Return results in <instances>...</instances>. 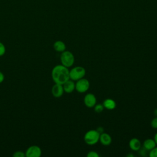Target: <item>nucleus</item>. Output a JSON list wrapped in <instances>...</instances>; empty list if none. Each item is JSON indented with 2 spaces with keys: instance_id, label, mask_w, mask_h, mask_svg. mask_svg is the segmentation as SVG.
<instances>
[{
  "instance_id": "obj_1",
  "label": "nucleus",
  "mask_w": 157,
  "mask_h": 157,
  "mask_svg": "<svg viewBox=\"0 0 157 157\" xmlns=\"http://www.w3.org/2000/svg\"><path fill=\"white\" fill-rule=\"evenodd\" d=\"M52 78L55 83L64 84L69 78V70L67 67L61 64L56 65L52 70Z\"/></svg>"
},
{
  "instance_id": "obj_2",
  "label": "nucleus",
  "mask_w": 157,
  "mask_h": 157,
  "mask_svg": "<svg viewBox=\"0 0 157 157\" xmlns=\"http://www.w3.org/2000/svg\"><path fill=\"white\" fill-rule=\"evenodd\" d=\"M99 136L100 134L96 131V129H90L85 134L83 140L87 145H93L99 142Z\"/></svg>"
},
{
  "instance_id": "obj_3",
  "label": "nucleus",
  "mask_w": 157,
  "mask_h": 157,
  "mask_svg": "<svg viewBox=\"0 0 157 157\" xmlns=\"http://www.w3.org/2000/svg\"><path fill=\"white\" fill-rule=\"evenodd\" d=\"M60 61L62 65L69 68L73 66L75 62V57L73 53L68 50L61 52L60 55Z\"/></svg>"
},
{
  "instance_id": "obj_4",
  "label": "nucleus",
  "mask_w": 157,
  "mask_h": 157,
  "mask_svg": "<svg viewBox=\"0 0 157 157\" xmlns=\"http://www.w3.org/2000/svg\"><path fill=\"white\" fill-rule=\"evenodd\" d=\"M85 74L86 70L82 66H75L69 70V78L74 81H77L83 78Z\"/></svg>"
},
{
  "instance_id": "obj_5",
  "label": "nucleus",
  "mask_w": 157,
  "mask_h": 157,
  "mask_svg": "<svg viewBox=\"0 0 157 157\" xmlns=\"http://www.w3.org/2000/svg\"><path fill=\"white\" fill-rule=\"evenodd\" d=\"M90 86L89 80L83 77L76 81L75 90L79 93H84L88 90Z\"/></svg>"
},
{
  "instance_id": "obj_6",
  "label": "nucleus",
  "mask_w": 157,
  "mask_h": 157,
  "mask_svg": "<svg viewBox=\"0 0 157 157\" xmlns=\"http://www.w3.org/2000/svg\"><path fill=\"white\" fill-rule=\"evenodd\" d=\"M41 155V148L37 145H31L25 151L26 157H40Z\"/></svg>"
},
{
  "instance_id": "obj_7",
  "label": "nucleus",
  "mask_w": 157,
  "mask_h": 157,
  "mask_svg": "<svg viewBox=\"0 0 157 157\" xmlns=\"http://www.w3.org/2000/svg\"><path fill=\"white\" fill-rule=\"evenodd\" d=\"M96 98L94 94L89 93L85 95L83 103L86 107L88 108H93L96 105Z\"/></svg>"
},
{
  "instance_id": "obj_8",
  "label": "nucleus",
  "mask_w": 157,
  "mask_h": 157,
  "mask_svg": "<svg viewBox=\"0 0 157 157\" xmlns=\"http://www.w3.org/2000/svg\"><path fill=\"white\" fill-rule=\"evenodd\" d=\"M64 89L63 85L59 83H55L52 88V94L56 98H60L64 93Z\"/></svg>"
},
{
  "instance_id": "obj_9",
  "label": "nucleus",
  "mask_w": 157,
  "mask_h": 157,
  "mask_svg": "<svg viewBox=\"0 0 157 157\" xmlns=\"http://www.w3.org/2000/svg\"><path fill=\"white\" fill-rule=\"evenodd\" d=\"M129 147L132 151H138L142 148L141 142L139 139L133 137L129 142Z\"/></svg>"
},
{
  "instance_id": "obj_10",
  "label": "nucleus",
  "mask_w": 157,
  "mask_h": 157,
  "mask_svg": "<svg viewBox=\"0 0 157 157\" xmlns=\"http://www.w3.org/2000/svg\"><path fill=\"white\" fill-rule=\"evenodd\" d=\"M64 91L66 93H72L75 88V83L74 80L69 79L64 84H63Z\"/></svg>"
},
{
  "instance_id": "obj_11",
  "label": "nucleus",
  "mask_w": 157,
  "mask_h": 157,
  "mask_svg": "<svg viewBox=\"0 0 157 157\" xmlns=\"http://www.w3.org/2000/svg\"><path fill=\"white\" fill-rule=\"evenodd\" d=\"M101 144L104 146L109 145L112 141V137L107 132H102L99 136V140Z\"/></svg>"
},
{
  "instance_id": "obj_12",
  "label": "nucleus",
  "mask_w": 157,
  "mask_h": 157,
  "mask_svg": "<svg viewBox=\"0 0 157 157\" xmlns=\"http://www.w3.org/2000/svg\"><path fill=\"white\" fill-rule=\"evenodd\" d=\"M156 146V144L154 139H150V138L145 139L142 144V147L148 151H150L151 150H152Z\"/></svg>"
},
{
  "instance_id": "obj_13",
  "label": "nucleus",
  "mask_w": 157,
  "mask_h": 157,
  "mask_svg": "<svg viewBox=\"0 0 157 157\" xmlns=\"http://www.w3.org/2000/svg\"><path fill=\"white\" fill-rule=\"evenodd\" d=\"M102 105H103L104 109H106L109 110H112L115 109L116 107V105H117L115 101L111 98L105 99L103 101Z\"/></svg>"
},
{
  "instance_id": "obj_14",
  "label": "nucleus",
  "mask_w": 157,
  "mask_h": 157,
  "mask_svg": "<svg viewBox=\"0 0 157 157\" xmlns=\"http://www.w3.org/2000/svg\"><path fill=\"white\" fill-rule=\"evenodd\" d=\"M53 48L56 52H63L66 50V45L62 40H56L53 44Z\"/></svg>"
},
{
  "instance_id": "obj_15",
  "label": "nucleus",
  "mask_w": 157,
  "mask_h": 157,
  "mask_svg": "<svg viewBox=\"0 0 157 157\" xmlns=\"http://www.w3.org/2000/svg\"><path fill=\"white\" fill-rule=\"evenodd\" d=\"M93 109H94V110L95 112L99 113H101L104 110V107L102 104H96V105L93 107Z\"/></svg>"
},
{
  "instance_id": "obj_16",
  "label": "nucleus",
  "mask_w": 157,
  "mask_h": 157,
  "mask_svg": "<svg viewBox=\"0 0 157 157\" xmlns=\"http://www.w3.org/2000/svg\"><path fill=\"white\" fill-rule=\"evenodd\" d=\"M148 156L150 157H157V147L156 146L152 150L149 151Z\"/></svg>"
},
{
  "instance_id": "obj_17",
  "label": "nucleus",
  "mask_w": 157,
  "mask_h": 157,
  "mask_svg": "<svg viewBox=\"0 0 157 157\" xmlns=\"http://www.w3.org/2000/svg\"><path fill=\"white\" fill-rule=\"evenodd\" d=\"M86 156L87 157H99V155L96 151L91 150L88 152V153L86 154Z\"/></svg>"
},
{
  "instance_id": "obj_18",
  "label": "nucleus",
  "mask_w": 157,
  "mask_h": 157,
  "mask_svg": "<svg viewBox=\"0 0 157 157\" xmlns=\"http://www.w3.org/2000/svg\"><path fill=\"white\" fill-rule=\"evenodd\" d=\"M6 47L3 43L0 42V56H3L6 53Z\"/></svg>"
},
{
  "instance_id": "obj_19",
  "label": "nucleus",
  "mask_w": 157,
  "mask_h": 157,
  "mask_svg": "<svg viewBox=\"0 0 157 157\" xmlns=\"http://www.w3.org/2000/svg\"><path fill=\"white\" fill-rule=\"evenodd\" d=\"M13 156L14 157H25L26 156L25 153L22 151H17L13 153Z\"/></svg>"
},
{
  "instance_id": "obj_20",
  "label": "nucleus",
  "mask_w": 157,
  "mask_h": 157,
  "mask_svg": "<svg viewBox=\"0 0 157 157\" xmlns=\"http://www.w3.org/2000/svg\"><path fill=\"white\" fill-rule=\"evenodd\" d=\"M150 125L152 128L157 129V117H155L151 121Z\"/></svg>"
},
{
  "instance_id": "obj_21",
  "label": "nucleus",
  "mask_w": 157,
  "mask_h": 157,
  "mask_svg": "<svg viewBox=\"0 0 157 157\" xmlns=\"http://www.w3.org/2000/svg\"><path fill=\"white\" fill-rule=\"evenodd\" d=\"M96 131H97L100 134H101V133H102V132H104V129L103 127H102V126H99V127H98L97 129H96Z\"/></svg>"
},
{
  "instance_id": "obj_22",
  "label": "nucleus",
  "mask_w": 157,
  "mask_h": 157,
  "mask_svg": "<svg viewBox=\"0 0 157 157\" xmlns=\"http://www.w3.org/2000/svg\"><path fill=\"white\" fill-rule=\"evenodd\" d=\"M4 80V74L0 71V83H2Z\"/></svg>"
},
{
  "instance_id": "obj_23",
  "label": "nucleus",
  "mask_w": 157,
  "mask_h": 157,
  "mask_svg": "<svg viewBox=\"0 0 157 157\" xmlns=\"http://www.w3.org/2000/svg\"><path fill=\"white\" fill-rule=\"evenodd\" d=\"M153 139L157 145V132H156V134L154 135V137H153Z\"/></svg>"
},
{
  "instance_id": "obj_24",
  "label": "nucleus",
  "mask_w": 157,
  "mask_h": 157,
  "mask_svg": "<svg viewBox=\"0 0 157 157\" xmlns=\"http://www.w3.org/2000/svg\"><path fill=\"white\" fill-rule=\"evenodd\" d=\"M153 114H154V115H155V117H157V108L154 110V111H153Z\"/></svg>"
},
{
  "instance_id": "obj_25",
  "label": "nucleus",
  "mask_w": 157,
  "mask_h": 157,
  "mask_svg": "<svg viewBox=\"0 0 157 157\" xmlns=\"http://www.w3.org/2000/svg\"><path fill=\"white\" fill-rule=\"evenodd\" d=\"M127 157H133L134 156V155H132V154H128V155H127V156H126Z\"/></svg>"
},
{
  "instance_id": "obj_26",
  "label": "nucleus",
  "mask_w": 157,
  "mask_h": 157,
  "mask_svg": "<svg viewBox=\"0 0 157 157\" xmlns=\"http://www.w3.org/2000/svg\"><path fill=\"white\" fill-rule=\"evenodd\" d=\"M156 88H157V86H156Z\"/></svg>"
}]
</instances>
